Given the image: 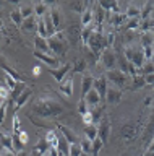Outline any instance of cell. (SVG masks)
<instances>
[{
	"instance_id": "cell-1",
	"label": "cell",
	"mask_w": 154,
	"mask_h": 156,
	"mask_svg": "<svg viewBox=\"0 0 154 156\" xmlns=\"http://www.w3.org/2000/svg\"><path fill=\"white\" fill-rule=\"evenodd\" d=\"M34 111L41 117H55V115H60L62 112H63V106H62L55 98L42 96L36 101Z\"/></svg>"
},
{
	"instance_id": "cell-2",
	"label": "cell",
	"mask_w": 154,
	"mask_h": 156,
	"mask_svg": "<svg viewBox=\"0 0 154 156\" xmlns=\"http://www.w3.org/2000/svg\"><path fill=\"white\" fill-rule=\"evenodd\" d=\"M123 55H125V58H127V60L132 63V65L136 68L138 72H139V68L143 67V63L146 62L141 44H130V46H125Z\"/></svg>"
},
{
	"instance_id": "cell-3",
	"label": "cell",
	"mask_w": 154,
	"mask_h": 156,
	"mask_svg": "<svg viewBox=\"0 0 154 156\" xmlns=\"http://www.w3.org/2000/svg\"><path fill=\"white\" fill-rule=\"evenodd\" d=\"M47 42L50 47V54H54L55 57H63L68 51V41H67L63 31H57L54 36H49Z\"/></svg>"
},
{
	"instance_id": "cell-4",
	"label": "cell",
	"mask_w": 154,
	"mask_h": 156,
	"mask_svg": "<svg viewBox=\"0 0 154 156\" xmlns=\"http://www.w3.org/2000/svg\"><path fill=\"white\" fill-rule=\"evenodd\" d=\"M88 46H89L91 52H93L94 55H101V52H102L105 47H109V44H107V39H105L104 33L93 29V33H91V36H89V41H88Z\"/></svg>"
},
{
	"instance_id": "cell-5",
	"label": "cell",
	"mask_w": 154,
	"mask_h": 156,
	"mask_svg": "<svg viewBox=\"0 0 154 156\" xmlns=\"http://www.w3.org/2000/svg\"><path fill=\"white\" fill-rule=\"evenodd\" d=\"M99 60H101V65L104 67V70H114L117 68V54L112 47H105L99 55Z\"/></svg>"
},
{
	"instance_id": "cell-6",
	"label": "cell",
	"mask_w": 154,
	"mask_h": 156,
	"mask_svg": "<svg viewBox=\"0 0 154 156\" xmlns=\"http://www.w3.org/2000/svg\"><path fill=\"white\" fill-rule=\"evenodd\" d=\"M104 75H105V78H107V81L110 83V85H114L117 88H123L125 85H127V81H128V75L123 73L122 70H118V68L107 70Z\"/></svg>"
},
{
	"instance_id": "cell-7",
	"label": "cell",
	"mask_w": 154,
	"mask_h": 156,
	"mask_svg": "<svg viewBox=\"0 0 154 156\" xmlns=\"http://www.w3.org/2000/svg\"><path fill=\"white\" fill-rule=\"evenodd\" d=\"M34 57L37 58L39 62L49 65V68H57L60 67L62 63L59 60V57H55L54 54H47V52H41V51H34Z\"/></svg>"
},
{
	"instance_id": "cell-8",
	"label": "cell",
	"mask_w": 154,
	"mask_h": 156,
	"mask_svg": "<svg viewBox=\"0 0 154 156\" xmlns=\"http://www.w3.org/2000/svg\"><path fill=\"white\" fill-rule=\"evenodd\" d=\"M122 96H123L122 88H117V86L110 85V86H107V91H105V102L110 104V106H115V104L120 102Z\"/></svg>"
},
{
	"instance_id": "cell-9",
	"label": "cell",
	"mask_w": 154,
	"mask_h": 156,
	"mask_svg": "<svg viewBox=\"0 0 154 156\" xmlns=\"http://www.w3.org/2000/svg\"><path fill=\"white\" fill-rule=\"evenodd\" d=\"M83 99L86 101V104H88L89 111H91V109H94V107L99 106V102H101V99H102V96L99 94V91L96 90V88H91V90L83 96Z\"/></svg>"
},
{
	"instance_id": "cell-10",
	"label": "cell",
	"mask_w": 154,
	"mask_h": 156,
	"mask_svg": "<svg viewBox=\"0 0 154 156\" xmlns=\"http://www.w3.org/2000/svg\"><path fill=\"white\" fill-rule=\"evenodd\" d=\"M70 68H71L70 63H62V65L57 67V68H49V72L52 73L54 80H55L57 83H60V81L65 80V76H67V73L70 72Z\"/></svg>"
},
{
	"instance_id": "cell-11",
	"label": "cell",
	"mask_w": 154,
	"mask_h": 156,
	"mask_svg": "<svg viewBox=\"0 0 154 156\" xmlns=\"http://www.w3.org/2000/svg\"><path fill=\"white\" fill-rule=\"evenodd\" d=\"M109 135H110V122L107 117H102L98 125V136L105 143L109 140Z\"/></svg>"
},
{
	"instance_id": "cell-12",
	"label": "cell",
	"mask_w": 154,
	"mask_h": 156,
	"mask_svg": "<svg viewBox=\"0 0 154 156\" xmlns=\"http://www.w3.org/2000/svg\"><path fill=\"white\" fill-rule=\"evenodd\" d=\"M59 86H60V93L63 96H67V98L73 96V78L71 76H65V80L60 81Z\"/></svg>"
},
{
	"instance_id": "cell-13",
	"label": "cell",
	"mask_w": 154,
	"mask_h": 156,
	"mask_svg": "<svg viewBox=\"0 0 154 156\" xmlns=\"http://www.w3.org/2000/svg\"><path fill=\"white\" fill-rule=\"evenodd\" d=\"M127 15L125 13H120V12H109V21H110V26H120L127 21Z\"/></svg>"
},
{
	"instance_id": "cell-14",
	"label": "cell",
	"mask_w": 154,
	"mask_h": 156,
	"mask_svg": "<svg viewBox=\"0 0 154 156\" xmlns=\"http://www.w3.org/2000/svg\"><path fill=\"white\" fill-rule=\"evenodd\" d=\"M31 94H33V90H31V88H25L21 94L15 99V107H16V109H21V107L28 102V99L31 98Z\"/></svg>"
},
{
	"instance_id": "cell-15",
	"label": "cell",
	"mask_w": 154,
	"mask_h": 156,
	"mask_svg": "<svg viewBox=\"0 0 154 156\" xmlns=\"http://www.w3.org/2000/svg\"><path fill=\"white\" fill-rule=\"evenodd\" d=\"M59 129H60V132H62V135H63V138L68 141V143H76V141H80V140H78V135H76L75 132L70 129V127L60 125Z\"/></svg>"
},
{
	"instance_id": "cell-16",
	"label": "cell",
	"mask_w": 154,
	"mask_h": 156,
	"mask_svg": "<svg viewBox=\"0 0 154 156\" xmlns=\"http://www.w3.org/2000/svg\"><path fill=\"white\" fill-rule=\"evenodd\" d=\"M34 47H36V51L50 54V47H49V42H47V37H42V36H37V34H36V37H34Z\"/></svg>"
},
{
	"instance_id": "cell-17",
	"label": "cell",
	"mask_w": 154,
	"mask_h": 156,
	"mask_svg": "<svg viewBox=\"0 0 154 156\" xmlns=\"http://www.w3.org/2000/svg\"><path fill=\"white\" fill-rule=\"evenodd\" d=\"M94 80H96V78L91 75V73L84 72V75H83V85H81V90H83V96L91 90V88H94Z\"/></svg>"
},
{
	"instance_id": "cell-18",
	"label": "cell",
	"mask_w": 154,
	"mask_h": 156,
	"mask_svg": "<svg viewBox=\"0 0 154 156\" xmlns=\"http://www.w3.org/2000/svg\"><path fill=\"white\" fill-rule=\"evenodd\" d=\"M107 78H105V75H102V76H101V78H96V80H94V88H96V90H98L99 91V94L101 96H105V91H107Z\"/></svg>"
},
{
	"instance_id": "cell-19",
	"label": "cell",
	"mask_w": 154,
	"mask_h": 156,
	"mask_svg": "<svg viewBox=\"0 0 154 156\" xmlns=\"http://www.w3.org/2000/svg\"><path fill=\"white\" fill-rule=\"evenodd\" d=\"M49 16H50V20H52V23H54V26H55L57 31H62V29H60L62 28V13L57 8H52L49 12Z\"/></svg>"
},
{
	"instance_id": "cell-20",
	"label": "cell",
	"mask_w": 154,
	"mask_h": 156,
	"mask_svg": "<svg viewBox=\"0 0 154 156\" xmlns=\"http://www.w3.org/2000/svg\"><path fill=\"white\" fill-rule=\"evenodd\" d=\"M93 20H94V12L91 8H86L81 15V24L83 26H93Z\"/></svg>"
},
{
	"instance_id": "cell-21",
	"label": "cell",
	"mask_w": 154,
	"mask_h": 156,
	"mask_svg": "<svg viewBox=\"0 0 154 156\" xmlns=\"http://www.w3.org/2000/svg\"><path fill=\"white\" fill-rule=\"evenodd\" d=\"M2 68H3V72H5L8 76H12L15 81H18V83H25V81H23V78H21V75L15 70V68H10V67L7 65V63H2Z\"/></svg>"
},
{
	"instance_id": "cell-22",
	"label": "cell",
	"mask_w": 154,
	"mask_h": 156,
	"mask_svg": "<svg viewBox=\"0 0 154 156\" xmlns=\"http://www.w3.org/2000/svg\"><path fill=\"white\" fill-rule=\"evenodd\" d=\"M84 138H88L93 141L94 138H98V125L94 124H89L84 127Z\"/></svg>"
},
{
	"instance_id": "cell-23",
	"label": "cell",
	"mask_w": 154,
	"mask_h": 156,
	"mask_svg": "<svg viewBox=\"0 0 154 156\" xmlns=\"http://www.w3.org/2000/svg\"><path fill=\"white\" fill-rule=\"evenodd\" d=\"M125 15H127V18H141V8L132 3L125 10Z\"/></svg>"
},
{
	"instance_id": "cell-24",
	"label": "cell",
	"mask_w": 154,
	"mask_h": 156,
	"mask_svg": "<svg viewBox=\"0 0 154 156\" xmlns=\"http://www.w3.org/2000/svg\"><path fill=\"white\" fill-rule=\"evenodd\" d=\"M36 24H37V20H34L33 16L31 18H26V20H23V23H21V29H23V31H26V33L34 31Z\"/></svg>"
},
{
	"instance_id": "cell-25",
	"label": "cell",
	"mask_w": 154,
	"mask_h": 156,
	"mask_svg": "<svg viewBox=\"0 0 154 156\" xmlns=\"http://www.w3.org/2000/svg\"><path fill=\"white\" fill-rule=\"evenodd\" d=\"M36 31H37V36H42V37H49V36H47V28H46V21H44V16H37Z\"/></svg>"
},
{
	"instance_id": "cell-26",
	"label": "cell",
	"mask_w": 154,
	"mask_h": 156,
	"mask_svg": "<svg viewBox=\"0 0 154 156\" xmlns=\"http://www.w3.org/2000/svg\"><path fill=\"white\" fill-rule=\"evenodd\" d=\"M99 5L107 12H118L117 8V0H99Z\"/></svg>"
},
{
	"instance_id": "cell-27",
	"label": "cell",
	"mask_w": 154,
	"mask_h": 156,
	"mask_svg": "<svg viewBox=\"0 0 154 156\" xmlns=\"http://www.w3.org/2000/svg\"><path fill=\"white\" fill-rule=\"evenodd\" d=\"M46 141H47V143H49L50 146H54V148H59L60 140L57 138L55 130H49V132H47V135H46Z\"/></svg>"
},
{
	"instance_id": "cell-28",
	"label": "cell",
	"mask_w": 154,
	"mask_h": 156,
	"mask_svg": "<svg viewBox=\"0 0 154 156\" xmlns=\"http://www.w3.org/2000/svg\"><path fill=\"white\" fill-rule=\"evenodd\" d=\"M68 156H83V150H81L80 141L68 145Z\"/></svg>"
},
{
	"instance_id": "cell-29",
	"label": "cell",
	"mask_w": 154,
	"mask_h": 156,
	"mask_svg": "<svg viewBox=\"0 0 154 156\" xmlns=\"http://www.w3.org/2000/svg\"><path fill=\"white\" fill-rule=\"evenodd\" d=\"M49 148H50V145L47 143L46 140H42V141H39V143L36 145V148H34V151H33V153L37 154V156H42V154H44Z\"/></svg>"
},
{
	"instance_id": "cell-30",
	"label": "cell",
	"mask_w": 154,
	"mask_h": 156,
	"mask_svg": "<svg viewBox=\"0 0 154 156\" xmlns=\"http://www.w3.org/2000/svg\"><path fill=\"white\" fill-rule=\"evenodd\" d=\"M33 7H34V15L36 16H44V15L47 13V8H49L44 2H41V0L36 5H33Z\"/></svg>"
},
{
	"instance_id": "cell-31",
	"label": "cell",
	"mask_w": 154,
	"mask_h": 156,
	"mask_svg": "<svg viewBox=\"0 0 154 156\" xmlns=\"http://www.w3.org/2000/svg\"><path fill=\"white\" fill-rule=\"evenodd\" d=\"M132 80H133V88H135V90H138V88H143L144 85H146V80H144V76L139 75V73L133 75Z\"/></svg>"
},
{
	"instance_id": "cell-32",
	"label": "cell",
	"mask_w": 154,
	"mask_h": 156,
	"mask_svg": "<svg viewBox=\"0 0 154 156\" xmlns=\"http://www.w3.org/2000/svg\"><path fill=\"white\" fill-rule=\"evenodd\" d=\"M44 21H46V28H47V36H54V34L57 33V29H55V26H54V23H52L49 13L44 16Z\"/></svg>"
},
{
	"instance_id": "cell-33",
	"label": "cell",
	"mask_w": 154,
	"mask_h": 156,
	"mask_svg": "<svg viewBox=\"0 0 154 156\" xmlns=\"http://www.w3.org/2000/svg\"><path fill=\"white\" fill-rule=\"evenodd\" d=\"M20 13H21V16L23 18H31L33 15H34V7L33 5H23V7L20 8Z\"/></svg>"
},
{
	"instance_id": "cell-34",
	"label": "cell",
	"mask_w": 154,
	"mask_h": 156,
	"mask_svg": "<svg viewBox=\"0 0 154 156\" xmlns=\"http://www.w3.org/2000/svg\"><path fill=\"white\" fill-rule=\"evenodd\" d=\"M80 145H81V150H83V154H91V151H93V141L88 138H83L80 141Z\"/></svg>"
},
{
	"instance_id": "cell-35",
	"label": "cell",
	"mask_w": 154,
	"mask_h": 156,
	"mask_svg": "<svg viewBox=\"0 0 154 156\" xmlns=\"http://www.w3.org/2000/svg\"><path fill=\"white\" fill-rule=\"evenodd\" d=\"M102 146H104V141L101 140L99 136H98V138H94V140H93V151H91V153H93V156H98L99 151L102 150Z\"/></svg>"
},
{
	"instance_id": "cell-36",
	"label": "cell",
	"mask_w": 154,
	"mask_h": 156,
	"mask_svg": "<svg viewBox=\"0 0 154 156\" xmlns=\"http://www.w3.org/2000/svg\"><path fill=\"white\" fill-rule=\"evenodd\" d=\"M154 44V37H152V34L151 31H148V33H143V36H141V46H152Z\"/></svg>"
},
{
	"instance_id": "cell-37",
	"label": "cell",
	"mask_w": 154,
	"mask_h": 156,
	"mask_svg": "<svg viewBox=\"0 0 154 156\" xmlns=\"http://www.w3.org/2000/svg\"><path fill=\"white\" fill-rule=\"evenodd\" d=\"M139 72L143 73V75H149V73H154V63L151 60H146L143 63V67L139 68Z\"/></svg>"
},
{
	"instance_id": "cell-38",
	"label": "cell",
	"mask_w": 154,
	"mask_h": 156,
	"mask_svg": "<svg viewBox=\"0 0 154 156\" xmlns=\"http://www.w3.org/2000/svg\"><path fill=\"white\" fill-rule=\"evenodd\" d=\"M10 20L16 24V26H21V23H23V20H25V18L21 16L20 10H15V12H12V13H10Z\"/></svg>"
},
{
	"instance_id": "cell-39",
	"label": "cell",
	"mask_w": 154,
	"mask_h": 156,
	"mask_svg": "<svg viewBox=\"0 0 154 156\" xmlns=\"http://www.w3.org/2000/svg\"><path fill=\"white\" fill-rule=\"evenodd\" d=\"M141 26V18H128L127 20V28L128 29H138Z\"/></svg>"
},
{
	"instance_id": "cell-40",
	"label": "cell",
	"mask_w": 154,
	"mask_h": 156,
	"mask_svg": "<svg viewBox=\"0 0 154 156\" xmlns=\"http://www.w3.org/2000/svg\"><path fill=\"white\" fill-rule=\"evenodd\" d=\"M91 33H93V26H83V29H81V39H83L84 44H88Z\"/></svg>"
},
{
	"instance_id": "cell-41",
	"label": "cell",
	"mask_w": 154,
	"mask_h": 156,
	"mask_svg": "<svg viewBox=\"0 0 154 156\" xmlns=\"http://www.w3.org/2000/svg\"><path fill=\"white\" fill-rule=\"evenodd\" d=\"M23 146H25V145L21 143L20 138H18V135L15 133V135H13V150L18 153V151H23Z\"/></svg>"
},
{
	"instance_id": "cell-42",
	"label": "cell",
	"mask_w": 154,
	"mask_h": 156,
	"mask_svg": "<svg viewBox=\"0 0 154 156\" xmlns=\"http://www.w3.org/2000/svg\"><path fill=\"white\" fill-rule=\"evenodd\" d=\"M83 122H84V125L94 124V115H93V112H91V111H88L86 114H83Z\"/></svg>"
},
{
	"instance_id": "cell-43",
	"label": "cell",
	"mask_w": 154,
	"mask_h": 156,
	"mask_svg": "<svg viewBox=\"0 0 154 156\" xmlns=\"http://www.w3.org/2000/svg\"><path fill=\"white\" fill-rule=\"evenodd\" d=\"M88 111H89V107H88V104H86V101H84V99L80 101V102H78V112H80V114L83 115V114H86Z\"/></svg>"
},
{
	"instance_id": "cell-44",
	"label": "cell",
	"mask_w": 154,
	"mask_h": 156,
	"mask_svg": "<svg viewBox=\"0 0 154 156\" xmlns=\"http://www.w3.org/2000/svg\"><path fill=\"white\" fill-rule=\"evenodd\" d=\"M143 52H144V58H146V60H151V57H152V46H144Z\"/></svg>"
},
{
	"instance_id": "cell-45",
	"label": "cell",
	"mask_w": 154,
	"mask_h": 156,
	"mask_svg": "<svg viewBox=\"0 0 154 156\" xmlns=\"http://www.w3.org/2000/svg\"><path fill=\"white\" fill-rule=\"evenodd\" d=\"M16 135H18V138H20V141H21L23 145H26L28 141H29V135H28L25 130H21L20 133H16Z\"/></svg>"
},
{
	"instance_id": "cell-46",
	"label": "cell",
	"mask_w": 154,
	"mask_h": 156,
	"mask_svg": "<svg viewBox=\"0 0 154 156\" xmlns=\"http://www.w3.org/2000/svg\"><path fill=\"white\" fill-rule=\"evenodd\" d=\"M84 70H86V62L84 60H76L75 72H84Z\"/></svg>"
},
{
	"instance_id": "cell-47",
	"label": "cell",
	"mask_w": 154,
	"mask_h": 156,
	"mask_svg": "<svg viewBox=\"0 0 154 156\" xmlns=\"http://www.w3.org/2000/svg\"><path fill=\"white\" fill-rule=\"evenodd\" d=\"M13 130H15V133H20L21 129H20V120H18L16 115H13Z\"/></svg>"
},
{
	"instance_id": "cell-48",
	"label": "cell",
	"mask_w": 154,
	"mask_h": 156,
	"mask_svg": "<svg viewBox=\"0 0 154 156\" xmlns=\"http://www.w3.org/2000/svg\"><path fill=\"white\" fill-rule=\"evenodd\" d=\"M144 80H146V85H152V86H154V73L144 75Z\"/></svg>"
},
{
	"instance_id": "cell-49",
	"label": "cell",
	"mask_w": 154,
	"mask_h": 156,
	"mask_svg": "<svg viewBox=\"0 0 154 156\" xmlns=\"http://www.w3.org/2000/svg\"><path fill=\"white\" fill-rule=\"evenodd\" d=\"M5 111H7V104L3 102V104H2V109H0V122H3V115H5Z\"/></svg>"
},
{
	"instance_id": "cell-50",
	"label": "cell",
	"mask_w": 154,
	"mask_h": 156,
	"mask_svg": "<svg viewBox=\"0 0 154 156\" xmlns=\"http://www.w3.org/2000/svg\"><path fill=\"white\" fill-rule=\"evenodd\" d=\"M41 2H44V3L47 5V7H52V5L55 3V0H41Z\"/></svg>"
},
{
	"instance_id": "cell-51",
	"label": "cell",
	"mask_w": 154,
	"mask_h": 156,
	"mask_svg": "<svg viewBox=\"0 0 154 156\" xmlns=\"http://www.w3.org/2000/svg\"><path fill=\"white\" fill-rule=\"evenodd\" d=\"M33 72H34V75H37V73H41V67H34V70H33Z\"/></svg>"
},
{
	"instance_id": "cell-52",
	"label": "cell",
	"mask_w": 154,
	"mask_h": 156,
	"mask_svg": "<svg viewBox=\"0 0 154 156\" xmlns=\"http://www.w3.org/2000/svg\"><path fill=\"white\" fill-rule=\"evenodd\" d=\"M143 156H154V151H149V150H148V151H146V153H144Z\"/></svg>"
},
{
	"instance_id": "cell-53",
	"label": "cell",
	"mask_w": 154,
	"mask_h": 156,
	"mask_svg": "<svg viewBox=\"0 0 154 156\" xmlns=\"http://www.w3.org/2000/svg\"><path fill=\"white\" fill-rule=\"evenodd\" d=\"M151 99H152L151 96H149V98H146V101H144V104H146V106H149V102H151Z\"/></svg>"
},
{
	"instance_id": "cell-54",
	"label": "cell",
	"mask_w": 154,
	"mask_h": 156,
	"mask_svg": "<svg viewBox=\"0 0 154 156\" xmlns=\"http://www.w3.org/2000/svg\"><path fill=\"white\" fill-rule=\"evenodd\" d=\"M149 151H154V140H152V143L151 145H149V148H148Z\"/></svg>"
},
{
	"instance_id": "cell-55",
	"label": "cell",
	"mask_w": 154,
	"mask_h": 156,
	"mask_svg": "<svg viewBox=\"0 0 154 156\" xmlns=\"http://www.w3.org/2000/svg\"><path fill=\"white\" fill-rule=\"evenodd\" d=\"M151 62L154 63V44H152V57H151Z\"/></svg>"
},
{
	"instance_id": "cell-56",
	"label": "cell",
	"mask_w": 154,
	"mask_h": 156,
	"mask_svg": "<svg viewBox=\"0 0 154 156\" xmlns=\"http://www.w3.org/2000/svg\"><path fill=\"white\" fill-rule=\"evenodd\" d=\"M15 156H25V153H23V151H18V153H16Z\"/></svg>"
},
{
	"instance_id": "cell-57",
	"label": "cell",
	"mask_w": 154,
	"mask_h": 156,
	"mask_svg": "<svg viewBox=\"0 0 154 156\" xmlns=\"http://www.w3.org/2000/svg\"><path fill=\"white\" fill-rule=\"evenodd\" d=\"M7 2H12V3H18L20 0H7Z\"/></svg>"
},
{
	"instance_id": "cell-58",
	"label": "cell",
	"mask_w": 154,
	"mask_h": 156,
	"mask_svg": "<svg viewBox=\"0 0 154 156\" xmlns=\"http://www.w3.org/2000/svg\"><path fill=\"white\" fill-rule=\"evenodd\" d=\"M3 102H5V99H3V98H2V96H0V106H2V104H3Z\"/></svg>"
},
{
	"instance_id": "cell-59",
	"label": "cell",
	"mask_w": 154,
	"mask_h": 156,
	"mask_svg": "<svg viewBox=\"0 0 154 156\" xmlns=\"http://www.w3.org/2000/svg\"><path fill=\"white\" fill-rule=\"evenodd\" d=\"M42 156H50V154H49V150H47V151H46V153L42 154Z\"/></svg>"
},
{
	"instance_id": "cell-60",
	"label": "cell",
	"mask_w": 154,
	"mask_h": 156,
	"mask_svg": "<svg viewBox=\"0 0 154 156\" xmlns=\"http://www.w3.org/2000/svg\"><path fill=\"white\" fill-rule=\"evenodd\" d=\"M151 34H152V37H154V28L151 29Z\"/></svg>"
},
{
	"instance_id": "cell-61",
	"label": "cell",
	"mask_w": 154,
	"mask_h": 156,
	"mask_svg": "<svg viewBox=\"0 0 154 156\" xmlns=\"http://www.w3.org/2000/svg\"><path fill=\"white\" fill-rule=\"evenodd\" d=\"M31 156H37V154H34V153H33V154H31Z\"/></svg>"
},
{
	"instance_id": "cell-62",
	"label": "cell",
	"mask_w": 154,
	"mask_h": 156,
	"mask_svg": "<svg viewBox=\"0 0 154 156\" xmlns=\"http://www.w3.org/2000/svg\"><path fill=\"white\" fill-rule=\"evenodd\" d=\"M152 8H154V5H152Z\"/></svg>"
},
{
	"instance_id": "cell-63",
	"label": "cell",
	"mask_w": 154,
	"mask_h": 156,
	"mask_svg": "<svg viewBox=\"0 0 154 156\" xmlns=\"http://www.w3.org/2000/svg\"><path fill=\"white\" fill-rule=\"evenodd\" d=\"M117 2H118V0H117Z\"/></svg>"
}]
</instances>
